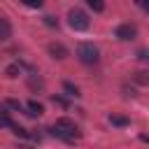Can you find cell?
Returning <instances> with one entry per match:
<instances>
[{"label": "cell", "instance_id": "obj_6", "mask_svg": "<svg viewBox=\"0 0 149 149\" xmlns=\"http://www.w3.org/2000/svg\"><path fill=\"white\" fill-rule=\"evenodd\" d=\"M9 37H12V26H9L7 19L0 16V42H7Z\"/></svg>", "mask_w": 149, "mask_h": 149}, {"label": "cell", "instance_id": "obj_2", "mask_svg": "<svg viewBox=\"0 0 149 149\" xmlns=\"http://www.w3.org/2000/svg\"><path fill=\"white\" fill-rule=\"evenodd\" d=\"M77 58L86 65H95L100 61V51L91 44V42H79L77 44Z\"/></svg>", "mask_w": 149, "mask_h": 149}, {"label": "cell", "instance_id": "obj_7", "mask_svg": "<svg viewBox=\"0 0 149 149\" xmlns=\"http://www.w3.org/2000/svg\"><path fill=\"white\" fill-rule=\"evenodd\" d=\"M28 116H42L44 114V107L40 105V102H35V100H30L28 102V112H26Z\"/></svg>", "mask_w": 149, "mask_h": 149}, {"label": "cell", "instance_id": "obj_13", "mask_svg": "<svg viewBox=\"0 0 149 149\" xmlns=\"http://www.w3.org/2000/svg\"><path fill=\"white\" fill-rule=\"evenodd\" d=\"M63 88H65L70 95H79V88H77L74 84H70V81H65V84H63Z\"/></svg>", "mask_w": 149, "mask_h": 149}, {"label": "cell", "instance_id": "obj_9", "mask_svg": "<svg viewBox=\"0 0 149 149\" xmlns=\"http://www.w3.org/2000/svg\"><path fill=\"white\" fill-rule=\"evenodd\" d=\"M86 5H88L93 12H102V9H105V0H86Z\"/></svg>", "mask_w": 149, "mask_h": 149}, {"label": "cell", "instance_id": "obj_17", "mask_svg": "<svg viewBox=\"0 0 149 149\" xmlns=\"http://www.w3.org/2000/svg\"><path fill=\"white\" fill-rule=\"evenodd\" d=\"M137 81H149V77H147V72H137Z\"/></svg>", "mask_w": 149, "mask_h": 149}, {"label": "cell", "instance_id": "obj_19", "mask_svg": "<svg viewBox=\"0 0 149 149\" xmlns=\"http://www.w3.org/2000/svg\"><path fill=\"white\" fill-rule=\"evenodd\" d=\"M44 23H47V26H56V21H54L51 16H44Z\"/></svg>", "mask_w": 149, "mask_h": 149}, {"label": "cell", "instance_id": "obj_4", "mask_svg": "<svg viewBox=\"0 0 149 149\" xmlns=\"http://www.w3.org/2000/svg\"><path fill=\"white\" fill-rule=\"evenodd\" d=\"M135 35H137V28H135L133 23H121V26L116 28V37H119V40H123V42L133 40Z\"/></svg>", "mask_w": 149, "mask_h": 149}, {"label": "cell", "instance_id": "obj_3", "mask_svg": "<svg viewBox=\"0 0 149 149\" xmlns=\"http://www.w3.org/2000/svg\"><path fill=\"white\" fill-rule=\"evenodd\" d=\"M68 21H70V26L74 28V30H86L88 28V16H86V12L84 9H70L68 12Z\"/></svg>", "mask_w": 149, "mask_h": 149}, {"label": "cell", "instance_id": "obj_1", "mask_svg": "<svg viewBox=\"0 0 149 149\" xmlns=\"http://www.w3.org/2000/svg\"><path fill=\"white\" fill-rule=\"evenodd\" d=\"M49 133H51L54 137L65 140V142H74V140H79V128H77V123L70 121V119H58V121L49 128Z\"/></svg>", "mask_w": 149, "mask_h": 149}, {"label": "cell", "instance_id": "obj_16", "mask_svg": "<svg viewBox=\"0 0 149 149\" xmlns=\"http://www.w3.org/2000/svg\"><path fill=\"white\" fill-rule=\"evenodd\" d=\"M7 105H9V107H14V109H19V112H21V105H19V102H16V100H7Z\"/></svg>", "mask_w": 149, "mask_h": 149}, {"label": "cell", "instance_id": "obj_14", "mask_svg": "<svg viewBox=\"0 0 149 149\" xmlns=\"http://www.w3.org/2000/svg\"><path fill=\"white\" fill-rule=\"evenodd\" d=\"M23 5H28V7H40L42 5V0H21Z\"/></svg>", "mask_w": 149, "mask_h": 149}, {"label": "cell", "instance_id": "obj_15", "mask_svg": "<svg viewBox=\"0 0 149 149\" xmlns=\"http://www.w3.org/2000/svg\"><path fill=\"white\" fill-rule=\"evenodd\" d=\"M30 86H33V88H35V86H37V88H42V79H35V77H30Z\"/></svg>", "mask_w": 149, "mask_h": 149}, {"label": "cell", "instance_id": "obj_18", "mask_svg": "<svg viewBox=\"0 0 149 149\" xmlns=\"http://www.w3.org/2000/svg\"><path fill=\"white\" fill-rule=\"evenodd\" d=\"M137 2H140V7H142V9H147V12H149V0H137Z\"/></svg>", "mask_w": 149, "mask_h": 149}, {"label": "cell", "instance_id": "obj_8", "mask_svg": "<svg viewBox=\"0 0 149 149\" xmlns=\"http://www.w3.org/2000/svg\"><path fill=\"white\" fill-rule=\"evenodd\" d=\"M5 74H7L9 79H14V77H19V74H21V68H19L16 63H12V65H7V68H5Z\"/></svg>", "mask_w": 149, "mask_h": 149}, {"label": "cell", "instance_id": "obj_5", "mask_svg": "<svg viewBox=\"0 0 149 149\" xmlns=\"http://www.w3.org/2000/svg\"><path fill=\"white\" fill-rule=\"evenodd\" d=\"M47 49H49L51 58H56V61H63V58L68 56V49H65V47H63L61 42H51V44H49Z\"/></svg>", "mask_w": 149, "mask_h": 149}, {"label": "cell", "instance_id": "obj_20", "mask_svg": "<svg viewBox=\"0 0 149 149\" xmlns=\"http://www.w3.org/2000/svg\"><path fill=\"white\" fill-rule=\"evenodd\" d=\"M54 102H56V105H61V107H65V100H63V98H56V95H54Z\"/></svg>", "mask_w": 149, "mask_h": 149}, {"label": "cell", "instance_id": "obj_12", "mask_svg": "<svg viewBox=\"0 0 149 149\" xmlns=\"http://www.w3.org/2000/svg\"><path fill=\"white\" fill-rule=\"evenodd\" d=\"M0 126H7V128H12V119L7 116V112H5V109H0Z\"/></svg>", "mask_w": 149, "mask_h": 149}, {"label": "cell", "instance_id": "obj_10", "mask_svg": "<svg viewBox=\"0 0 149 149\" xmlns=\"http://www.w3.org/2000/svg\"><path fill=\"white\" fill-rule=\"evenodd\" d=\"M109 121L114 126H128V119L126 116H119V114H109Z\"/></svg>", "mask_w": 149, "mask_h": 149}, {"label": "cell", "instance_id": "obj_21", "mask_svg": "<svg viewBox=\"0 0 149 149\" xmlns=\"http://www.w3.org/2000/svg\"><path fill=\"white\" fill-rule=\"evenodd\" d=\"M140 140L142 142H149V135H140Z\"/></svg>", "mask_w": 149, "mask_h": 149}, {"label": "cell", "instance_id": "obj_11", "mask_svg": "<svg viewBox=\"0 0 149 149\" xmlns=\"http://www.w3.org/2000/svg\"><path fill=\"white\" fill-rule=\"evenodd\" d=\"M12 133H14V135H19V137H28V135H30L23 126H16V123H12Z\"/></svg>", "mask_w": 149, "mask_h": 149}]
</instances>
